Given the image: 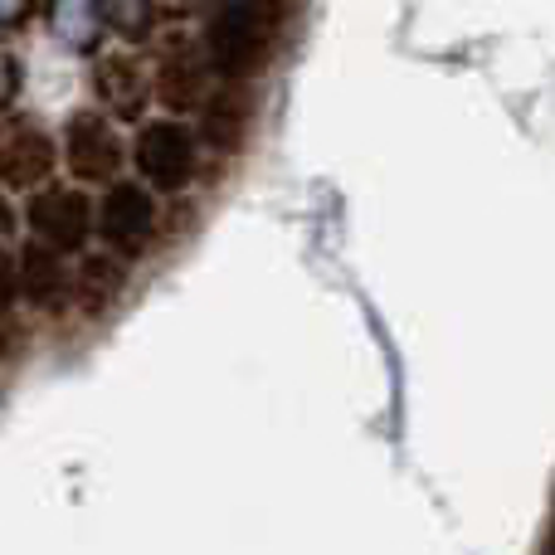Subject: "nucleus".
Instances as JSON below:
<instances>
[{"label": "nucleus", "mask_w": 555, "mask_h": 555, "mask_svg": "<svg viewBox=\"0 0 555 555\" xmlns=\"http://www.w3.org/2000/svg\"><path fill=\"white\" fill-rule=\"evenodd\" d=\"M287 25V0H220L205 15V59L220 78L249 83L273 64Z\"/></svg>", "instance_id": "f257e3e1"}, {"label": "nucleus", "mask_w": 555, "mask_h": 555, "mask_svg": "<svg viewBox=\"0 0 555 555\" xmlns=\"http://www.w3.org/2000/svg\"><path fill=\"white\" fill-rule=\"evenodd\" d=\"M201 132L185 117H146L137 127L132 166L156 195H181L201 176Z\"/></svg>", "instance_id": "f03ea898"}, {"label": "nucleus", "mask_w": 555, "mask_h": 555, "mask_svg": "<svg viewBox=\"0 0 555 555\" xmlns=\"http://www.w3.org/2000/svg\"><path fill=\"white\" fill-rule=\"evenodd\" d=\"M25 224H29V240L59 249L64 259H74V254L83 259L88 240L98 234V201L83 185L49 181L35 195H25Z\"/></svg>", "instance_id": "7ed1b4c3"}, {"label": "nucleus", "mask_w": 555, "mask_h": 555, "mask_svg": "<svg viewBox=\"0 0 555 555\" xmlns=\"http://www.w3.org/2000/svg\"><path fill=\"white\" fill-rule=\"evenodd\" d=\"M162 195L146 181H117L98 195V234L107 254L137 263L156 240H162Z\"/></svg>", "instance_id": "20e7f679"}, {"label": "nucleus", "mask_w": 555, "mask_h": 555, "mask_svg": "<svg viewBox=\"0 0 555 555\" xmlns=\"http://www.w3.org/2000/svg\"><path fill=\"white\" fill-rule=\"evenodd\" d=\"M20 302L39 317H64L68 307H74V269H68L64 254L39 240H29L20 254H10L5 259V307L15 312Z\"/></svg>", "instance_id": "39448f33"}, {"label": "nucleus", "mask_w": 555, "mask_h": 555, "mask_svg": "<svg viewBox=\"0 0 555 555\" xmlns=\"http://www.w3.org/2000/svg\"><path fill=\"white\" fill-rule=\"evenodd\" d=\"M64 166L74 181L88 185H117L127 166V146L117 137V117H107L103 107H74L64 117Z\"/></svg>", "instance_id": "423d86ee"}, {"label": "nucleus", "mask_w": 555, "mask_h": 555, "mask_svg": "<svg viewBox=\"0 0 555 555\" xmlns=\"http://www.w3.org/2000/svg\"><path fill=\"white\" fill-rule=\"evenodd\" d=\"M59 156H64V146H59L54 137L44 132V127L29 122V117H20V113H5V146H0V171H5L10 201H20V195H35L39 185L54 181Z\"/></svg>", "instance_id": "0eeeda50"}, {"label": "nucleus", "mask_w": 555, "mask_h": 555, "mask_svg": "<svg viewBox=\"0 0 555 555\" xmlns=\"http://www.w3.org/2000/svg\"><path fill=\"white\" fill-rule=\"evenodd\" d=\"M152 88H156V103L166 107V117H201V107L210 103V93L220 88V74L210 68V59L191 54V49H176V54H166L162 64H156L152 74Z\"/></svg>", "instance_id": "6e6552de"}, {"label": "nucleus", "mask_w": 555, "mask_h": 555, "mask_svg": "<svg viewBox=\"0 0 555 555\" xmlns=\"http://www.w3.org/2000/svg\"><path fill=\"white\" fill-rule=\"evenodd\" d=\"M93 93H98V103L113 107V117L142 127L146 122V103L156 98V88H152V74H146L142 59H132V54H98Z\"/></svg>", "instance_id": "1a4fd4ad"}, {"label": "nucleus", "mask_w": 555, "mask_h": 555, "mask_svg": "<svg viewBox=\"0 0 555 555\" xmlns=\"http://www.w3.org/2000/svg\"><path fill=\"white\" fill-rule=\"evenodd\" d=\"M254 113H259V107H254L249 83L220 78V88H215L210 103L195 117V132H201V142L215 146V152H244V142H249V132H254Z\"/></svg>", "instance_id": "9d476101"}, {"label": "nucleus", "mask_w": 555, "mask_h": 555, "mask_svg": "<svg viewBox=\"0 0 555 555\" xmlns=\"http://www.w3.org/2000/svg\"><path fill=\"white\" fill-rule=\"evenodd\" d=\"M127 287V259H117V254H83L74 269V302L83 307V312H103V307H113L117 297H122Z\"/></svg>", "instance_id": "9b49d317"}, {"label": "nucleus", "mask_w": 555, "mask_h": 555, "mask_svg": "<svg viewBox=\"0 0 555 555\" xmlns=\"http://www.w3.org/2000/svg\"><path fill=\"white\" fill-rule=\"evenodd\" d=\"M49 29H54V39L64 49H74V54H93L98 44H103V10H98V0H49Z\"/></svg>", "instance_id": "f8f14e48"}, {"label": "nucleus", "mask_w": 555, "mask_h": 555, "mask_svg": "<svg viewBox=\"0 0 555 555\" xmlns=\"http://www.w3.org/2000/svg\"><path fill=\"white\" fill-rule=\"evenodd\" d=\"M107 15H113L117 35L142 39L146 29H152V0H113V5H107Z\"/></svg>", "instance_id": "ddd939ff"}, {"label": "nucleus", "mask_w": 555, "mask_h": 555, "mask_svg": "<svg viewBox=\"0 0 555 555\" xmlns=\"http://www.w3.org/2000/svg\"><path fill=\"white\" fill-rule=\"evenodd\" d=\"M15 98H20V59L10 54L5 59V107L15 113Z\"/></svg>", "instance_id": "4468645a"}, {"label": "nucleus", "mask_w": 555, "mask_h": 555, "mask_svg": "<svg viewBox=\"0 0 555 555\" xmlns=\"http://www.w3.org/2000/svg\"><path fill=\"white\" fill-rule=\"evenodd\" d=\"M20 15H25V0H5V25L10 29L20 25Z\"/></svg>", "instance_id": "2eb2a0df"}, {"label": "nucleus", "mask_w": 555, "mask_h": 555, "mask_svg": "<svg viewBox=\"0 0 555 555\" xmlns=\"http://www.w3.org/2000/svg\"><path fill=\"white\" fill-rule=\"evenodd\" d=\"M541 555H555V517H551V537H546V551Z\"/></svg>", "instance_id": "dca6fc26"}]
</instances>
